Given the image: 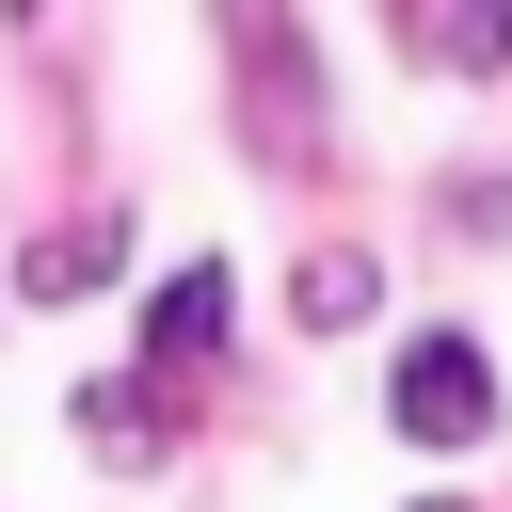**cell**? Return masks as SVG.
<instances>
[{
  "label": "cell",
  "instance_id": "1",
  "mask_svg": "<svg viewBox=\"0 0 512 512\" xmlns=\"http://www.w3.org/2000/svg\"><path fill=\"white\" fill-rule=\"evenodd\" d=\"M384 416H400L416 448H480V432H496V368H480V336H416L400 384H384Z\"/></svg>",
  "mask_w": 512,
  "mask_h": 512
},
{
  "label": "cell",
  "instance_id": "2",
  "mask_svg": "<svg viewBox=\"0 0 512 512\" xmlns=\"http://www.w3.org/2000/svg\"><path fill=\"white\" fill-rule=\"evenodd\" d=\"M224 304H240V288H224V256L160 272V304H144V368H160V384H192V368L224 352Z\"/></svg>",
  "mask_w": 512,
  "mask_h": 512
},
{
  "label": "cell",
  "instance_id": "3",
  "mask_svg": "<svg viewBox=\"0 0 512 512\" xmlns=\"http://www.w3.org/2000/svg\"><path fill=\"white\" fill-rule=\"evenodd\" d=\"M16 288H32V304H80V288H112V240H96V224H80V240H32V256H16Z\"/></svg>",
  "mask_w": 512,
  "mask_h": 512
},
{
  "label": "cell",
  "instance_id": "4",
  "mask_svg": "<svg viewBox=\"0 0 512 512\" xmlns=\"http://www.w3.org/2000/svg\"><path fill=\"white\" fill-rule=\"evenodd\" d=\"M400 48H416V64H464V80H480V64H512V16H400Z\"/></svg>",
  "mask_w": 512,
  "mask_h": 512
},
{
  "label": "cell",
  "instance_id": "5",
  "mask_svg": "<svg viewBox=\"0 0 512 512\" xmlns=\"http://www.w3.org/2000/svg\"><path fill=\"white\" fill-rule=\"evenodd\" d=\"M288 304H304V320H368V256H304Z\"/></svg>",
  "mask_w": 512,
  "mask_h": 512
},
{
  "label": "cell",
  "instance_id": "6",
  "mask_svg": "<svg viewBox=\"0 0 512 512\" xmlns=\"http://www.w3.org/2000/svg\"><path fill=\"white\" fill-rule=\"evenodd\" d=\"M80 432H96L112 464H144V448H160V400H128V384H96V400H80Z\"/></svg>",
  "mask_w": 512,
  "mask_h": 512
},
{
  "label": "cell",
  "instance_id": "7",
  "mask_svg": "<svg viewBox=\"0 0 512 512\" xmlns=\"http://www.w3.org/2000/svg\"><path fill=\"white\" fill-rule=\"evenodd\" d=\"M416 512H464V496H416Z\"/></svg>",
  "mask_w": 512,
  "mask_h": 512
}]
</instances>
